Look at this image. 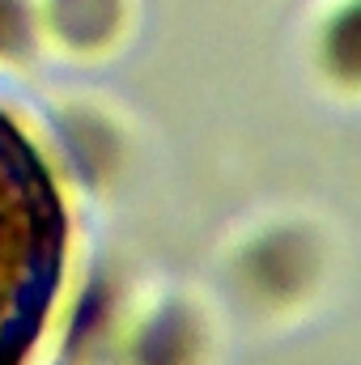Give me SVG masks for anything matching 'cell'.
Masks as SVG:
<instances>
[{
    "label": "cell",
    "mask_w": 361,
    "mask_h": 365,
    "mask_svg": "<svg viewBox=\"0 0 361 365\" xmlns=\"http://www.w3.org/2000/svg\"><path fill=\"white\" fill-rule=\"evenodd\" d=\"M68 264V208L39 145L0 110V365L34 357Z\"/></svg>",
    "instance_id": "cell-1"
}]
</instances>
